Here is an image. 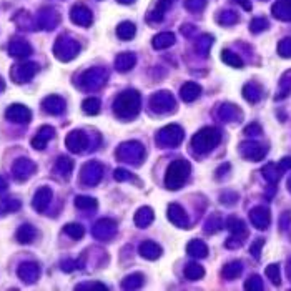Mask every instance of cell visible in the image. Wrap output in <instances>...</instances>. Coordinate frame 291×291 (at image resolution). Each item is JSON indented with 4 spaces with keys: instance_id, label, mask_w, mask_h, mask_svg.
<instances>
[{
    "instance_id": "cell-10",
    "label": "cell",
    "mask_w": 291,
    "mask_h": 291,
    "mask_svg": "<svg viewBox=\"0 0 291 291\" xmlns=\"http://www.w3.org/2000/svg\"><path fill=\"white\" fill-rule=\"evenodd\" d=\"M17 275L22 281L25 283H35L38 280V275H40V268H38L37 263L29 261V263H22L17 270Z\"/></svg>"
},
{
    "instance_id": "cell-6",
    "label": "cell",
    "mask_w": 291,
    "mask_h": 291,
    "mask_svg": "<svg viewBox=\"0 0 291 291\" xmlns=\"http://www.w3.org/2000/svg\"><path fill=\"white\" fill-rule=\"evenodd\" d=\"M103 175V166L98 162H88L83 165L82 173H80V182L87 187H94L102 180Z\"/></svg>"
},
{
    "instance_id": "cell-11",
    "label": "cell",
    "mask_w": 291,
    "mask_h": 291,
    "mask_svg": "<svg viewBox=\"0 0 291 291\" xmlns=\"http://www.w3.org/2000/svg\"><path fill=\"white\" fill-rule=\"evenodd\" d=\"M52 198H54V193H52V190L48 188V187H42L37 193H35L33 201H32V206L38 211V213H43V211L48 208V205H50Z\"/></svg>"
},
{
    "instance_id": "cell-3",
    "label": "cell",
    "mask_w": 291,
    "mask_h": 291,
    "mask_svg": "<svg viewBox=\"0 0 291 291\" xmlns=\"http://www.w3.org/2000/svg\"><path fill=\"white\" fill-rule=\"evenodd\" d=\"M222 140V135L217 129H203L192 138V148L196 153H208Z\"/></svg>"
},
{
    "instance_id": "cell-32",
    "label": "cell",
    "mask_w": 291,
    "mask_h": 291,
    "mask_svg": "<svg viewBox=\"0 0 291 291\" xmlns=\"http://www.w3.org/2000/svg\"><path fill=\"white\" fill-rule=\"evenodd\" d=\"M115 178L118 180V182H125V180H130L131 176L129 175V171L127 170L118 168V170H115Z\"/></svg>"
},
{
    "instance_id": "cell-22",
    "label": "cell",
    "mask_w": 291,
    "mask_h": 291,
    "mask_svg": "<svg viewBox=\"0 0 291 291\" xmlns=\"http://www.w3.org/2000/svg\"><path fill=\"white\" fill-rule=\"evenodd\" d=\"M200 87L195 85V83H188V85H185L182 88V98L185 102H193L195 98H198V95H200Z\"/></svg>"
},
{
    "instance_id": "cell-27",
    "label": "cell",
    "mask_w": 291,
    "mask_h": 291,
    "mask_svg": "<svg viewBox=\"0 0 291 291\" xmlns=\"http://www.w3.org/2000/svg\"><path fill=\"white\" fill-rule=\"evenodd\" d=\"M83 112L88 115H97L100 112V100L98 98H87L83 102Z\"/></svg>"
},
{
    "instance_id": "cell-13",
    "label": "cell",
    "mask_w": 291,
    "mask_h": 291,
    "mask_svg": "<svg viewBox=\"0 0 291 291\" xmlns=\"http://www.w3.org/2000/svg\"><path fill=\"white\" fill-rule=\"evenodd\" d=\"M5 115L10 122L29 123L30 118H32V112H30L27 107H24V105H12V107L7 110Z\"/></svg>"
},
{
    "instance_id": "cell-24",
    "label": "cell",
    "mask_w": 291,
    "mask_h": 291,
    "mask_svg": "<svg viewBox=\"0 0 291 291\" xmlns=\"http://www.w3.org/2000/svg\"><path fill=\"white\" fill-rule=\"evenodd\" d=\"M143 285V275L142 273H135V275H130L127 276L125 280L122 281V286L127 290H131V288H140V286Z\"/></svg>"
},
{
    "instance_id": "cell-31",
    "label": "cell",
    "mask_w": 291,
    "mask_h": 291,
    "mask_svg": "<svg viewBox=\"0 0 291 291\" xmlns=\"http://www.w3.org/2000/svg\"><path fill=\"white\" fill-rule=\"evenodd\" d=\"M266 275L273 278L275 285H280V276H278V266H276V264H271V266H268Z\"/></svg>"
},
{
    "instance_id": "cell-5",
    "label": "cell",
    "mask_w": 291,
    "mask_h": 291,
    "mask_svg": "<svg viewBox=\"0 0 291 291\" xmlns=\"http://www.w3.org/2000/svg\"><path fill=\"white\" fill-rule=\"evenodd\" d=\"M183 140V130L178 125H168L157 136V143L162 147H175Z\"/></svg>"
},
{
    "instance_id": "cell-7",
    "label": "cell",
    "mask_w": 291,
    "mask_h": 291,
    "mask_svg": "<svg viewBox=\"0 0 291 291\" xmlns=\"http://www.w3.org/2000/svg\"><path fill=\"white\" fill-rule=\"evenodd\" d=\"M35 170H37V165L32 160H29V158H19L14 163V166H12L14 176L19 182H25L27 178H30L35 173Z\"/></svg>"
},
{
    "instance_id": "cell-4",
    "label": "cell",
    "mask_w": 291,
    "mask_h": 291,
    "mask_svg": "<svg viewBox=\"0 0 291 291\" xmlns=\"http://www.w3.org/2000/svg\"><path fill=\"white\" fill-rule=\"evenodd\" d=\"M145 155V150L138 142H129V143H123L120 145V148L117 150V157L120 158L123 162H129V163H135L140 162Z\"/></svg>"
},
{
    "instance_id": "cell-2",
    "label": "cell",
    "mask_w": 291,
    "mask_h": 291,
    "mask_svg": "<svg viewBox=\"0 0 291 291\" xmlns=\"http://www.w3.org/2000/svg\"><path fill=\"white\" fill-rule=\"evenodd\" d=\"M115 113L120 118H133L140 112V97L136 92H125L115 100Z\"/></svg>"
},
{
    "instance_id": "cell-1",
    "label": "cell",
    "mask_w": 291,
    "mask_h": 291,
    "mask_svg": "<svg viewBox=\"0 0 291 291\" xmlns=\"http://www.w3.org/2000/svg\"><path fill=\"white\" fill-rule=\"evenodd\" d=\"M190 175V163L183 158H178L175 160L166 170V176H165V185L168 190H178L182 188L185 182L188 180Z\"/></svg>"
},
{
    "instance_id": "cell-34",
    "label": "cell",
    "mask_w": 291,
    "mask_h": 291,
    "mask_svg": "<svg viewBox=\"0 0 291 291\" xmlns=\"http://www.w3.org/2000/svg\"><path fill=\"white\" fill-rule=\"evenodd\" d=\"M225 54V52H223ZM223 59H225V62H230L231 65H235V67H241V62L236 59V57H228L226 54L223 55Z\"/></svg>"
},
{
    "instance_id": "cell-29",
    "label": "cell",
    "mask_w": 291,
    "mask_h": 291,
    "mask_svg": "<svg viewBox=\"0 0 291 291\" xmlns=\"http://www.w3.org/2000/svg\"><path fill=\"white\" fill-rule=\"evenodd\" d=\"M20 208V201L12 200V198H7V200L0 201V210L2 211H15Z\"/></svg>"
},
{
    "instance_id": "cell-20",
    "label": "cell",
    "mask_w": 291,
    "mask_h": 291,
    "mask_svg": "<svg viewBox=\"0 0 291 291\" xmlns=\"http://www.w3.org/2000/svg\"><path fill=\"white\" fill-rule=\"evenodd\" d=\"M188 253L195 258H205L208 255V246H206L201 240H193L192 243L188 245Z\"/></svg>"
},
{
    "instance_id": "cell-8",
    "label": "cell",
    "mask_w": 291,
    "mask_h": 291,
    "mask_svg": "<svg viewBox=\"0 0 291 291\" xmlns=\"http://www.w3.org/2000/svg\"><path fill=\"white\" fill-rule=\"evenodd\" d=\"M65 143H67V148L72 153H82V152H85L88 147V136L85 131L73 130L72 133H68Z\"/></svg>"
},
{
    "instance_id": "cell-16",
    "label": "cell",
    "mask_w": 291,
    "mask_h": 291,
    "mask_svg": "<svg viewBox=\"0 0 291 291\" xmlns=\"http://www.w3.org/2000/svg\"><path fill=\"white\" fill-rule=\"evenodd\" d=\"M17 240H19V243L22 245H29L32 243L35 240V236H37V230L32 226V225H22V226L17 230Z\"/></svg>"
},
{
    "instance_id": "cell-9",
    "label": "cell",
    "mask_w": 291,
    "mask_h": 291,
    "mask_svg": "<svg viewBox=\"0 0 291 291\" xmlns=\"http://www.w3.org/2000/svg\"><path fill=\"white\" fill-rule=\"evenodd\" d=\"M115 231H117V223L113 222V220H108V218L97 222L94 230H92L94 236L98 238V240H110V238L115 235Z\"/></svg>"
},
{
    "instance_id": "cell-21",
    "label": "cell",
    "mask_w": 291,
    "mask_h": 291,
    "mask_svg": "<svg viewBox=\"0 0 291 291\" xmlns=\"http://www.w3.org/2000/svg\"><path fill=\"white\" fill-rule=\"evenodd\" d=\"M55 170L59 171L64 178H68L70 173H72V170H73V162L67 157H60L59 160H57Z\"/></svg>"
},
{
    "instance_id": "cell-15",
    "label": "cell",
    "mask_w": 291,
    "mask_h": 291,
    "mask_svg": "<svg viewBox=\"0 0 291 291\" xmlns=\"http://www.w3.org/2000/svg\"><path fill=\"white\" fill-rule=\"evenodd\" d=\"M153 98L158 100V103L157 102H152L153 110H155V112H158V113L171 112V110H173V107H175V102L170 98L168 95L165 94V92H163V94H158L157 97H153Z\"/></svg>"
},
{
    "instance_id": "cell-19",
    "label": "cell",
    "mask_w": 291,
    "mask_h": 291,
    "mask_svg": "<svg viewBox=\"0 0 291 291\" xmlns=\"http://www.w3.org/2000/svg\"><path fill=\"white\" fill-rule=\"evenodd\" d=\"M152 222H153V210L148 208V206L140 208L138 213L135 215V223L138 225L140 228H147Z\"/></svg>"
},
{
    "instance_id": "cell-18",
    "label": "cell",
    "mask_w": 291,
    "mask_h": 291,
    "mask_svg": "<svg viewBox=\"0 0 291 291\" xmlns=\"http://www.w3.org/2000/svg\"><path fill=\"white\" fill-rule=\"evenodd\" d=\"M140 255L147 259H157L160 258L162 255V248L153 241H145V243L140 245Z\"/></svg>"
},
{
    "instance_id": "cell-12",
    "label": "cell",
    "mask_w": 291,
    "mask_h": 291,
    "mask_svg": "<svg viewBox=\"0 0 291 291\" xmlns=\"http://www.w3.org/2000/svg\"><path fill=\"white\" fill-rule=\"evenodd\" d=\"M168 218H170L171 223L176 225V226L190 228V220H188L187 211H185L178 203H171L168 206Z\"/></svg>"
},
{
    "instance_id": "cell-25",
    "label": "cell",
    "mask_w": 291,
    "mask_h": 291,
    "mask_svg": "<svg viewBox=\"0 0 291 291\" xmlns=\"http://www.w3.org/2000/svg\"><path fill=\"white\" fill-rule=\"evenodd\" d=\"M64 231L67 233L70 238H73V240H80V238L83 236V233H85L83 226H82V225H78V223H68V225H65Z\"/></svg>"
},
{
    "instance_id": "cell-33",
    "label": "cell",
    "mask_w": 291,
    "mask_h": 291,
    "mask_svg": "<svg viewBox=\"0 0 291 291\" xmlns=\"http://www.w3.org/2000/svg\"><path fill=\"white\" fill-rule=\"evenodd\" d=\"M85 288H102V290H107V286L100 285V283H85V285H78L77 286V290H85Z\"/></svg>"
},
{
    "instance_id": "cell-17",
    "label": "cell",
    "mask_w": 291,
    "mask_h": 291,
    "mask_svg": "<svg viewBox=\"0 0 291 291\" xmlns=\"http://www.w3.org/2000/svg\"><path fill=\"white\" fill-rule=\"evenodd\" d=\"M43 108H45V112L52 113V115H60L65 110V102L60 97H48L43 102Z\"/></svg>"
},
{
    "instance_id": "cell-36",
    "label": "cell",
    "mask_w": 291,
    "mask_h": 291,
    "mask_svg": "<svg viewBox=\"0 0 291 291\" xmlns=\"http://www.w3.org/2000/svg\"><path fill=\"white\" fill-rule=\"evenodd\" d=\"M3 190H7V182L3 176H0V192H3Z\"/></svg>"
},
{
    "instance_id": "cell-28",
    "label": "cell",
    "mask_w": 291,
    "mask_h": 291,
    "mask_svg": "<svg viewBox=\"0 0 291 291\" xmlns=\"http://www.w3.org/2000/svg\"><path fill=\"white\" fill-rule=\"evenodd\" d=\"M241 273V264L235 261V263H230V264H226L225 266V270H223V276H226V278H235L238 276Z\"/></svg>"
},
{
    "instance_id": "cell-26",
    "label": "cell",
    "mask_w": 291,
    "mask_h": 291,
    "mask_svg": "<svg viewBox=\"0 0 291 291\" xmlns=\"http://www.w3.org/2000/svg\"><path fill=\"white\" fill-rule=\"evenodd\" d=\"M75 206L80 210H94L97 208V200L92 196H77L75 198Z\"/></svg>"
},
{
    "instance_id": "cell-35",
    "label": "cell",
    "mask_w": 291,
    "mask_h": 291,
    "mask_svg": "<svg viewBox=\"0 0 291 291\" xmlns=\"http://www.w3.org/2000/svg\"><path fill=\"white\" fill-rule=\"evenodd\" d=\"M263 246V240H259V241H257V243H255L253 246H251V253H253V257H257V258H259V248H261Z\"/></svg>"
},
{
    "instance_id": "cell-23",
    "label": "cell",
    "mask_w": 291,
    "mask_h": 291,
    "mask_svg": "<svg viewBox=\"0 0 291 291\" xmlns=\"http://www.w3.org/2000/svg\"><path fill=\"white\" fill-rule=\"evenodd\" d=\"M203 275H205V270L200 266V264H196V263H190V264H187V268H185V276H187L188 280H192V281L200 280Z\"/></svg>"
},
{
    "instance_id": "cell-14",
    "label": "cell",
    "mask_w": 291,
    "mask_h": 291,
    "mask_svg": "<svg viewBox=\"0 0 291 291\" xmlns=\"http://www.w3.org/2000/svg\"><path fill=\"white\" fill-rule=\"evenodd\" d=\"M54 136H55V130L52 129V127H48V125H43L42 129L38 130L37 136L32 140V147L35 150H43L47 147V143L50 142Z\"/></svg>"
},
{
    "instance_id": "cell-37",
    "label": "cell",
    "mask_w": 291,
    "mask_h": 291,
    "mask_svg": "<svg viewBox=\"0 0 291 291\" xmlns=\"http://www.w3.org/2000/svg\"><path fill=\"white\" fill-rule=\"evenodd\" d=\"M2 87H3V85H2V83H0V88H2Z\"/></svg>"
},
{
    "instance_id": "cell-30",
    "label": "cell",
    "mask_w": 291,
    "mask_h": 291,
    "mask_svg": "<svg viewBox=\"0 0 291 291\" xmlns=\"http://www.w3.org/2000/svg\"><path fill=\"white\" fill-rule=\"evenodd\" d=\"M133 32H135V29L131 24H123V25H120V29H118V35L123 38H130Z\"/></svg>"
}]
</instances>
